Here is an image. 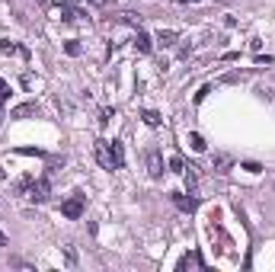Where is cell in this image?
<instances>
[{
    "label": "cell",
    "instance_id": "obj_1",
    "mask_svg": "<svg viewBox=\"0 0 275 272\" xmlns=\"http://www.w3.org/2000/svg\"><path fill=\"white\" fill-rule=\"evenodd\" d=\"M96 160L103 170H122L125 163V151L119 141H96Z\"/></svg>",
    "mask_w": 275,
    "mask_h": 272
},
{
    "label": "cell",
    "instance_id": "obj_2",
    "mask_svg": "<svg viewBox=\"0 0 275 272\" xmlns=\"http://www.w3.org/2000/svg\"><path fill=\"white\" fill-rule=\"evenodd\" d=\"M61 215H64V218H70V221H77V218L84 215V195H80V192L70 195L68 202L61 205Z\"/></svg>",
    "mask_w": 275,
    "mask_h": 272
},
{
    "label": "cell",
    "instance_id": "obj_3",
    "mask_svg": "<svg viewBox=\"0 0 275 272\" xmlns=\"http://www.w3.org/2000/svg\"><path fill=\"white\" fill-rule=\"evenodd\" d=\"M144 163H147V173H151L154 179L163 176V157H160V151H157V148H151L144 154Z\"/></svg>",
    "mask_w": 275,
    "mask_h": 272
},
{
    "label": "cell",
    "instance_id": "obj_4",
    "mask_svg": "<svg viewBox=\"0 0 275 272\" xmlns=\"http://www.w3.org/2000/svg\"><path fill=\"white\" fill-rule=\"evenodd\" d=\"M48 195H52V183H48V176L35 179L32 189H29V199H32V202H48Z\"/></svg>",
    "mask_w": 275,
    "mask_h": 272
},
{
    "label": "cell",
    "instance_id": "obj_5",
    "mask_svg": "<svg viewBox=\"0 0 275 272\" xmlns=\"http://www.w3.org/2000/svg\"><path fill=\"white\" fill-rule=\"evenodd\" d=\"M173 202H176V208H179V211H186V215H192V211L199 208V202H195L192 195L186 199V195H179V192H176V195H173Z\"/></svg>",
    "mask_w": 275,
    "mask_h": 272
},
{
    "label": "cell",
    "instance_id": "obj_6",
    "mask_svg": "<svg viewBox=\"0 0 275 272\" xmlns=\"http://www.w3.org/2000/svg\"><path fill=\"white\" fill-rule=\"evenodd\" d=\"M13 119H29V116H38V102H23V106H16L10 112Z\"/></svg>",
    "mask_w": 275,
    "mask_h": 272
},
{
    "label": "cell",
    "instance_id": "obj_7",
    "mask_svg": "<svg viewBox=\"0 0 275 272\" xmlns=\"http://www.w3.org/2000/svg\"><path fill=\"white\" fill-rule=\"evenodd\" d=\"M135 48L141 54H151V48H154V42H151V35H147V32H141L138 29V35H135Z\"/></svg>",
    "mask_w": 275,
    "mask_h": 272
},
{
    "label": "cell",
    "instance_id": "obj_8",
    "mask_svg": "<svg viewBox=\"0 0 275 272\" xmlns=\"http://www.w3.org/2000/svg\"><path fill=\"white\" fill-rule=\"evenodd\" d=\"M195 186H199V167H192L186 170V189H189V195H195Z\"/></svg>",
    "mask_w": 275,
    "mask_h": 272
},
{
    "label": "cell",
    "instance_id": "obj_9",
    "mask_svg": "<svg viewBox=\"0 0 275 272\" xmlns=\"http://www.w3.org/2000/svg\"><path fill=\"white\" fill-rule=\"evenodd\" d=\"M227 167H230V157L227 154H214L211 157V170L214 173H227Z\"/></svg>",
    "mask_w": 275,
    "mask_h": 272
},
{
    "label": "cell",
    "instance_id": "obj_10",
    "mask_svg": "<svg viewBox=\"0 0 275 272\" xmlns=\"http://www.w3.org/2000/svg\"><path fill=\"white\" fill-rule=\"evenodd\" d=\"M199 266H202L199 253H186V256L179 259V269H199Z\"/></svg>",
    "mask_w": 275,
    "mask_h": 272
},
{
    "label": "cell",
    "instance_id": "obj_11",
    "mask_svg": "<svg viewBox=\"0 0 275 272\" xmlns=\"http://www.w3.org/2000/svg\"><path fill=\"white\" fill-rule=\"evenodd\" d=\"M176 39H179V35H176L173 29H163L160 35H157V42H160L163 48H173V45H176Z\"/></svg>",
    "mask_w": 275,
    "mask_h": 272
},
{
    "label": "cell",
    "instance_id": "obj_12",
    "mask_svg": "<svg viewBox=\"0 0 275 272\" xmlns=\"http://www.w3.org/2000/svg\"><path fill=\"white\" fill-rule=\"evenodd\" d=\"M141 119H144V122L151 125V128H157V125L163 122V119H160V112H154V109H144V112H141Z\"/></svg>",
    "mask_w": 275,
    "mask_h": 272
},
{
    "label": "cell",
    "instance_id": "obj_13",
    "mask_svg": "<svg viewBox=\"0 0 275 272\" xmlns=\"http://www.w3.org/2000/svg\"><path fill=\"white\" fill-rule=\"evenodd\" d=\"M189 148H192V151H205V138H202L199 132H192V135H189Z\"/></svg>",
    "mask_w": 275,
    "mask_h": 272
},
{
    "label": "cell",
    "instance_id": "obj_14",
    "mask_svg": "<svg viewBox=\"0 0 275 272\" xmlns=\"http://www.w3.org/2000/svg\"><path fill=\"white\" fill-rule=\"evenodd\" d=\"M0 51H3V54H23V48L13 45L10 39H3V42H0Z\"/></svg>",
    "mask_w": 275,
    "mask_h": 272
},
{
    "label": "cell",
    "instance_id": "obj_15",
    "mask_svg": "<svg viewBox=\"0 0 275 272\" xmlns=\"http://www.w3.org/2000/svg\"><path fill=\"white\" fill-rule=\"evenodd\" d=\"M170 170H173V173H186V163H183V157H179V154L170 157Z\"/></svg>",
    "mask_w": 275,
    "mask_h": 272
},
{
    "label": "cell",
    "instance_id": "obj_16",
    "mask_svg": "<svg viewBox=\"0 0 275 272\" xmlns=\"http://www.w3.org/2000/svg\"><path fill=\"white\" fill-rule=\"evenodd\" d=\"M64 256H68L70 266H77V250H74V243H68V247H64Z\"/></svg>",
    "mask_w": 275,
    "mask_h": 272
},
{
    "label": "cell",
    "instance_id": "obj_17",
    "mask_svg": "<svg viewBox=\"0 0 275 272\" xmlns=\"http://www.w3.org/2000/svg\"><path fill=\"white\" fill-rule=\"evenodd\" d=\"M112 116H115L112 109H103V112H100V125H109V119H112Z\"/></svg>",
    "mask_w": 275,
    "mask_h": 272
},
{
    "label": "cell",
    "instance_id": "obj_18",
    "mask_svg": "<svg viewBox=\"0 0 275 272\" xmlns=\"http://www.w3.org/2000/svg\"><path fill=\"white\" fill-rule=\"evenodd\" d=\"M64 51H68V54H74V58H77V54H80V45H77V42H68V45H64Z\"/></svg>",
    "mask_w": 275,
    "mask_h": 272
},
{
    "label": "cell",
    "instance_id": "obj_19",
    "mask_svg": "<svg viewBox=\"0 0 275 272\" xmlns=\"http://www.w3.org/2000/svg\"><path fill=\"white\" fill-rule=\"evenodd\" d=\"M7 96H10V84L0 77V100H7Z\"/></svg>",
    "mask_w": 275,
    "mask_h": 272
},
{
    "label": "cell",
    "instance_id": "obj_20",
    "mask_svg": "<svg viewBox=\"0 0 275 272\" xmlns=\"http://www.w3.org/2000/svg\"><path fill=\"white\" fill-rule=\"evenodd\" d=\"M7 243H10V237H7L3 231H0V247H7Z\"/></svg>",
    "mask_w": 275,
    "mask_h": 272
},
{
    "label": "cell",
    "instance_id": "obj_21",
    "mask_svg": "<svg viewBox=\"0 0 275 272\" xmlns=\"http://www.w3.org/2000/svg\"><path fill=\"white\" fill-rule=\"evenodd\" d=\"M52 3H54V7H64V3H68V0H52Z\"/></svg>",
    "mask_w": 275,
    "mask_h": 272
},
{
    "label": "cell",
    "instance_id": "obj_22",
    "mask_svg": "<svg viewBox=\"0 0 275 272\" xmlns=\"http://www.w3.org/2000/svg\"><path fill=\"white\" fill-rule=\"evenodd\" d=\"M179 3H199V0H179Z\"/></svg>",
    "mask_w": 275,
    "mask_h": 272
},
{
    "label": "cell",
    "instance_id": "obj_23",
    "mask_svg": "<svg viewBox=\"0 0 275 272\" xmlns=\"http://www.w3.org/2000/svg\"><path fill=\"white\" fill-rule=\"evenodd\" d=\"M93 3H103V0H93Z\"/></svg>",
    "mask_w": 275,
    "mask_h": 272
},
{
    "label": "cell",
    "instance_id": "obj_24",
    "mask_svg": "<svg viewBox=\"0 0 275 272\" xmlns=\"http://www.w3.org/2000/svg\"><path fill=\"white\" fill-rule=\"evenodd\" d=\"M0 179H3V170H0Z\"/></svg>",
    "mask_w": 275,
    "mask_h": 272
}]
</instances>
